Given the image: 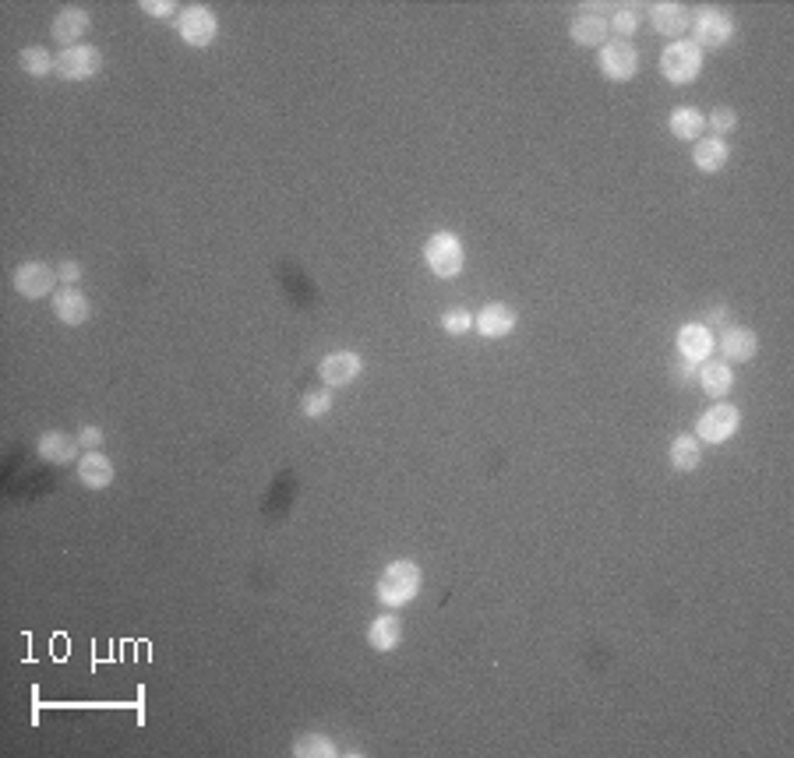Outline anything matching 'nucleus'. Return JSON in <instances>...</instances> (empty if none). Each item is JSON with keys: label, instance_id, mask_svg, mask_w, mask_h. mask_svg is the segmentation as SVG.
Wrapping results in <instances>:
<instances>
[{"label": "nucleus", "instance_id": "obj_1", "mask_svg": "<svg viewBox=\"0 0 794 758\" xmlns=\"http://www.w3.org/2000/svg\"><path fill=\"white\" fill-rule=\"evenodd\" d=\"M420 589H424V572H420V565L410 558H399V561H392V565H385V572L378 575L375 600L382 603V607L396 610L417 600Z\"/></svg>", "mask_w": 794, "mask_h": 758}, {"label": "nucleus", "instance_id": "obj_2", "mask_svg": "<svg viewBox=\"0 0 794 758\" xmlns=\"http://www.w3.org/2000/svg\"><path fill=\"white\" fill-rule=\"evenodd\" d=\"M703 64L706 53L692 39H675V43H667L664 53H660V75H664V82L678 85V89L696 82L703 75Z\"/></svg>", "mask_w": 794, "mask_h": 758}, {"label": "nucleus", "instance_id": "obj_3", "mask_svg": "<svg viewBox=\"0 0 794 758\" xmlns=\"http://www.w3.org/2000/svg\"><path fill=\"white\" fill-rule=\"evenodd\" d=\"M689 32H692V43H696L703 53L706 50H724V46L735 39L738 22H735V15L724 11V8H699L689 22Z\"/></svg>", "mask_w": 794, "mask_h": 758}, {"label": "nucleus", "instance_id": "obj_4", "mask_svg": "<svg viewBox=\"0 0 794 758\" xmlns=\"http://www.w3.org/2000/svg\"><path fill=\"white\" fill-rule=\"evenodd\" d=\"M424 261H427V272L435 275V279H456L466 265L463 240H459L452 230L431 233L427 244H424Z\"/></svg>", "mask_w": 794, "mask_h": 758}, {"label": "nucleus", "instance_id": "obj_5", "mask_svg": "<svg viewBox=\"0 0 794 758\" xmlns=\"http://www.w3.org/2000/svg\"><path fill=\"white\" fill-rule=\"evenodd\" d=\"M738 427H742V409L720 399L696 420V438L703 445H727L738 434Z\"/></svg>", "mask_w": 794, "mask_h": 758}, {"label": "nucleus", "instance_id": "obj_6", "mask_svg": "<svg viewBox=\"0 0 794 758\" xmlns=\"http://www.w3.org/2000/svg\"><path fill=\"white\" fill-rule=\"evenodd\" d=\"M597 71L607 82H632L639 75V50L625 39H611L597 50Z\"/></svg>", "mask_w": 794, "mask_h": 758}, {"label": "nucleus", "instance_id": "obj_7", "mask_svg": "<svg viewBox=\"0 0 794 758\" xmlns=\"http://www.w3.org/2000/svg\"><path fill=\"white\" fill-rule=\"evenodd\" d=\"M177 36L180 43L195 46V50H205V46H212V39L219 36V18L212 8H205V4H188V8L177 15Z\"/></svg>", "mask_w": 794, "mask_h": 758}, {"label": "nucleus", "instance_id": "obj_8", "mask_svg": "<svg viewBox=\"0 0 794 758\" xmlns=\"http://www.w3.org/2000/svg\"><path fill=\"white\" fill-rule=\"evenodd\" d=\"M57 268H50L46 261H22V265L15 268V293L25 300H43V297H53L57 293Z\"/></svg>", "mask_w": 794, "mask_h": 758}, {"label": "nucleus", "instance_id": "obj_9", "mask_svg": "<svg viewBox=\"0 0 794 758\" xmlns=\"http://www.w3.org/2000/svg\"><path fill=\"white\" fill-rule=\"evenodd\" d=\"M99 71H103V53L89 43L68 46V50L57 53V75L64 78V82H89Z\"/></svg>", "mask_w": 794, "mask_h": 758}, {"label": "nucleus", "instance_id": "obj_10", "mask_svg": "<svg viewBox=\"0 0 794 758\" xmlns=\"http://www.w3.org/2000/svg\"><path fill=\"white\" fill-rule=\"evenodd\" d=\"M675 350L682 360H689V364L699 367L703 360L713 357V350H717V335H713V328L703 325V321H689V325L678 328Z\"/></svg>", "mask_w": 794, "mask_h": 758}, {"label": "nucleus", "instance_id": "obj_11", "mask_svg": "<svg viewBox=\"0 0 794 758\" xmlns=\"http://www.w3.org/2000/svg\"><path fill=\"white\" fill-rule=\"evenodd\" d=\"M519 325V314L512 304H502V300H491V304H484L477 314H473V328H477L484 339L498 342V339H509L512 332H516Z\"/></svg>", "mask_w": 794, "mask_h": 758}, {"label": "nucleus", "instance_id": "obj_12", "mask_svg": "<svg viewBox=\"0 0 794 758\" xmlns=\"http://www.w3.org/2000/svg\"><path fill=\"white\" fill-rule=\"evenodd\" d=\"M364 374V357L353 350H336L329 357H322L318 364V378L325 381V388H346Z\"/></svg>", "mask_w": 794, "mask_h": 758}, {"label": "nucleus", "instance_id": "obj_13", "mask_svg": "<svg viewBox=\"0 0 794 758\" xmlns=\"http://www.w3.org/2000/svg\"><path fill=\"white\" fill-rule=\"evenodd\" d=\"M89 29H92V15L85 8H78V4L60 8L50 22L53 43H64V50H68V46H82V39L89 36Z\"/></svg>", "mask_w": 794, "mask_h": 758}, {"label": "nucleus", "instance_id": "obj_14", "mask_svg": "<svg viewBox=\"0 0 794 758\" xmlns=\"http://www.w3.org/2000/svg\"><path fill=\"white\" fill-rule=\"evenodd\" d=\"M717 350H720V360H724V364H731V367L749 364V360L759 353V335L745 325H727L724 335L717 339Z\"/></svg>", "mask_w": 794, "mask_h": 758}, {"label": "nucleus", "instance_id": "obj_15", "mask_svg": "<svg viewBox=\"0 0 794 758\" xmlns=\"http://www.w3.org/2000/svg\"><path fill=\"white\" fill-rule=\"evenodd\" d=\"M50 307H53V318H57L60 325H68V328L85 325V321H89V314H92V300L85 297L78 286H60V290L50 297Z\"/></svg>", "mask_w": 794, "mask_h": 758}, {"label": "nucleus", "instance_id": "obj_16", "mask_svg": "<svg viewBox=\"0 0 794 758\" xmlns=\"http://www.w3.org/2000/svg\"><path fill=\"white\" fill-rule=\"evenodd\" d=\"M689 22H692V11L685 8V4H675V0H660V4H653L650 8L653 32L664 36V39H685Z\"/></svg>", "mask_w": 794, "mask_h": 758}, {"label": "nucleus", "instance_id": "obj_17", "mask_svg": "<svg viewBox=\"0 0 794 758\" xmlns=\"http://www.w3.org/2000/svg\"><path fill=\"white\" fill-rule=\"evenodd\" d=\"M78 448H82L78 434L71 438V434H64V431H43L36 438V455L43 462H50V466H68V462H78L82 459Z\"/></svg>", "mask_w": 794, "mask_h": 758}, {"label": "nucleus", "instance_id": "obj_18", "mask_svg": "<svg viewBox=\"0 0 794 758\" xmlns=\"http://www.w3.org/2000/svg\"><path fill=\"white\" fill-rule=\"evenodd\" d=\"M696 381L699 388H703L710 399H727L731 395V388H735V367L724 364V360H703V364L696 367Z\"/></svg>", "mask_w": 794, "mask_h": 758}, {"label": "nucleus", "instance_id": "obj_19", "mask_svg": "<svg viewBox=\"0 0 794 758\" xmlns=\"http://www.w3.org/2000/svg\"><path fill=\"white\" fill-rule=\"evenodd\" d=\"M368 646L375 653H392V649L403 646V617L396 610H385L368 625Z\"/></svg>", "mask_w": 794, "mask_h": 758}, {"label": "nucleus", "instance_id": "obj_20", "mask_svg": "<svg viewBox=\"0 0 794 758\" xmlns=\"http://www.w3.org/2000/svg\"><path fill=\"white\" fill-rule=\"evenodd\" d=\"M727 159H731V145H727L724 138L703 134V138L692 145V166H696L699 173H706V177H713V173L724 170Z\"/></svg>", "mask_w": 794, "mask_h": 758}, {"label": "nucleus", "instance_id": "obj_21", "mask_svg": "<svg viewBox=\"0 0 794 758\" xmlns=\"http://www.w3.org/2000/svg\"><path fill=\"white\" fill-rule=\"evenodd\" d=\"M75 476H78V484L89 487V491H106V487L113 484L117 469H113V462L106 459L103 452H85L75 466Z\"/></svg>", "mask_w": 794, "mask_h": 758}, {"label": "nucleus", "instance_id": "obj_22", "mask_svg": "<svg viewBox=\"0 0 794 758\" xmlns=\"http://www.w3.org/2000/svg\"><path fill=\"white\" fill-rule=\"evenodd\" d=\"M667 131H671V138H678V142L696 145L706 134V113L696 110V106H675L671 117H667Z\"/></svg>", "mask_w": 794, "mask_h": 758}, {"label": "nucleus", "instance_id": "obj_23", "mask_svg": "<svg viewBox=\"0 0 794 758\" xmlns=\"http://www.w3.org/2000/svg\"><path fill=\"white\" fill-rule=\"evenodd\" d=\"M611 29H607V18L604 15H593V11H579L576 18L569 22V39L576 46H604Z\"/></svg>", "mask_w": 794, "mask_h": 758}, {"label": "nucleus", "instance_id": "obj_24", "mask_svg": "<svg viewBox=\"0 0 794 758\" xmlns=\"http://www.w3.org/2000/svg\"><path fill=\"white\" fill-rule=\"evenodd\" d=\"M667 455H671V466H675L678 473H692V469H699V462H703V441H699L696 434H678V438L671 441V448H667Z\"/></svg>", "mask_w": 794, "mask_h": 758}, {"label": "nucleus", "instance_id": "obj_25", "mask_svg": "<svg viewBox=\"0 0 794 758\" xmlns=\"http://www.w3.org/2000/svg\"><path fill=\"white\" fill-rule=\"evenodd\" d=\"M18 64H22V71L32 78L57 75V57H53L46 46H25V50L18 53Z\"/></svg>", "mask_w": 794, "mask_h": 758}, {"label": "nucleus", "instance_id": "obj_26", "mask_svg": "<svg viewBox=\"0 0 794 758\" xmlns=\"http://www.w3.org/2000/svg\"><path fill=\"white\" fill-rule=\"evenodd\" d=\"M290 751L297 758H339L336 741H332V737H325V734H304V737H297Z\"/></svg>", "mask_w": 794, "mask_h": 758}, {"label": "nucleus", "instance_id": "obj_27", "mask_svg": "<svg viewBox=\"0 0 794 758\" xmlns=\"http://www.w3.org/2000/svg\"><path fill=\"white\" fill-rule=\"evenodd\" d=\"M607 29L615 32L618 39L629 43V39L639 32V4H618V8L611 11V18H607Z\"/></svg>", "mask_w": 794, "mask_h": 758}, {"label": "nucleus", "instance_id": "obj_28", "mask_svg": "<svg viewBox=\"0 0 794 758\" xmlns=\"http://www.w3.org/2000/svg\"><path fill=\"white\" fill-rule=\"evenodd\" d=\"M706 127H710L713 138H724L727 142V134L738 131V110L735 106H713L710 117H706Z\"/></svg>", "mask_w": 794, "mask_h": 758}, {"label": "nucleus", "instance_id": "obj_29", "mask_svg": "<svg viewBox=\"0 0 794 758\" xmlns=\"http://www.w3.org/2000/svg\"><path fill=\"white\" fill-rule=\"evenodd\" d=\"M332 409V392L329 388H311V392L300 395V413L308 420H322Z\"/></svg>", "mask_w": 794, "mask_h": 758}, {"label": "nucleus", "instance_id": "obj_30", "mask_svg": "<svg viewBox=\"0 0 794 758\" xmlns=\"http://www.w3.org/2000/svg\"><path fill=\"white\" fill-rule=\"evenodd\" d=\"M473 328V314L466 307H452L442 314V332L445 335H466Z\"/></svg>", "mask_w": 794, "mask_h": 758}, {"label": "nucleus", "instance_id": "obj_31", "mask_svg": "<svg viewBox=\"0 0 794 758\" xmlns=\"http://www.w3.org/2000/svg\"><path fill=\"white\" fill-rule=\"evenodd\" d=\"M138 8H142V15H152V18L180 15V11L173 8V0H142V4H138Z\"/></svg>", "mask_w": 794, "mask_h": 758}, {"label": "nucleus", "instance_id": "obj_32", "mask_svg": "<svg viewBox=\"0 0 794 758\" xmlns=\"http://www.w3.org/2000/svg\"><path fill=\"white\" fill-rule=\"evenodd\" d=\"M57 275H60V283L64 286H78L82 283V265H78V261H60Z\"/></svg>", "mask_w": 794, "mask_h": 758}, {"label": "nucleus", "instance_id": "obj_33", "mask_svg": "<svg viewBox=\"0 0 794 758\" xmlns=\"http://www.w3.org/2000/svg\"><path fill=\"white\" fill-rule=\"evenodd\" d=\"M78 441H82L85 452H99L106 438H103V431H99V427H82V431H78Z\"/></svg>", "mask_w": 794, "mask_h": 758}, {"label": "nucleus", "instance_id": "obj_34", "mask_svg": "<svg viewBox=\"0 0 794 758\" xmlns=\"http://www.w3.org/2000/svg\"><path fill=\"white\" fill-rule=\"evenodd\" d=\"M671 378H675L678 385H689V381L696 378V364H689V360L678 357L675 364H671Z\"/></svg>", "mask_w": 794, "mask_h": 758}, {"label": "nucleus", "instance_id": "obj_35", "mask_svg": "<svg viewBox=\"0 0 794 758\" xmlns=\"http://www.w3.org/2000/svg\"><path fill=\"white\" fill-rule=\"evenodd\" d=\"M731 318V311H727V304H717V307H710V314H706V321L703 325H720V321H727Z\"/></svg>", "mask_w": 794, "mask_h": 758}]
</instances>
